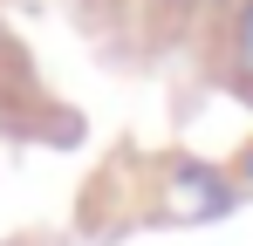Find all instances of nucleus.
<instances>
[{"mask_svg": "<svg viewBox=\"0 0 253 246\" xmlns=\"http://www.w3.org/2000/svg\"><path fill=\"white\" fill-rule=\"evenodd\" d=\"M171 7H178V0H171Z\"/></svg>", "mask_w": 253, "mask_h": 246, "instance_id": "obj_2", "label": "nucleus"}, {"mask_svg": "<svg viewBox=\"0 0 253 246\" xmlns=\"http://www.w3.org/2000/svg\"><path fill=\"white\" fill-rule=\"evenodd\" d=\"M247 178H253V151H247Z\"/></svg>", "mask_w": 253, "mask_h": 246, "instance_id": "obj_1", "label": "nucleus"}]
</instances>
